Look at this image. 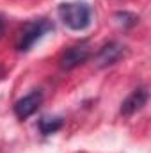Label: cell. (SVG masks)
I'll list each match as a JSON object with an SVG mask.
<instances>
[{"mask_svg":"<svg viewBox=\"0 0 151 153\" xmlns=\"http://www.w3.org/2000/svg\"><path fill=\"white\" fill-rule=\"evenodd\" d=\"M59 18L70 30H85L91 25L93 20V9L85 2H66L61 4L59 9Z\"/></svg>","mask_w":151,"mask_h":153,"instance_id":"6da1fadb","label":"cell"},{"mask_svg":"<svg viewBox=\"0 0 151 153\" xmlns=\"http://www.w3.org/2000/svg\"><path fill=\"white\" fill-rule=\"evenodd\" d=\"M50 30H53V23L46 18H34L30 22H27L20 34H18V41H16V50L18 52H29L39 39L44 34H48Z\"/></svg>","mask_w":151,"mask_h":153,"instance_id":"7a4b0ae2","label":"cell"},{"mask_svg":"<svg viewBox=\"0 0 151 153\" xmlns=\"http://www.w3.org/2000/svg\"><path fill=\"white\" fill-rule=\"evenodd\" d=\"M91 57V46L87 41H82V43H76L73 46H70L59 59V68L62 71H70V70H75L76 66L84 64L87 59Z\"/></svg>","mask_w":151,"mask_h":153,"instance_id":"3957f363","label":"cell"},{"mask_svg":"<svg viewBox=\"0 0 151 153\" xmlns=\"http://www.w3.org/2000/svg\"><path fill=\"white\" fill-rule=\"evenodd\" d=\"M128 53V48L126 45H123L121 41H109L105 43L98 53H96V64L100 68H109L115 62H119L124 55Z\"/></svg>","mask_w":151,"mask_h":153,"instance_id":"277c9868","label":"cell"},{"mask_svg":"<svg viewBox=\"0 0 151 153\" xmlns=\"http://www.w3.org/2000/svg\"><path fill=\"white\" fill-rule=\"evenodd\" d=\"M43 100H44L43 91H39V89L30 91L29 94H25L23 98H20V100L14 103V107H13V109H14L16 117H18L20 121H25L27 117H30V116H32L39 107H41Z\"/></svg>","mask_w":151,"mask_h":153,"instance_id":"5b68a950","label":"cell"},{"mask_svg":"<svg viewBox=\"0 0 151 153\" xmlns=\"http://www.w3.org/2000/svg\"><path fill=\"white\" fill-rule=\"evenodd\" d=\"M148 98H150V93H148V87L141 85L137 89H133L126 100L121 103V114L123 116H133L135 112H139L146 103H148Z\"/></svg>","mask_w":151,"mask_h":153,"instance_id":"8992f818","label":"cell"},{"mask_svg":"<svg viewBox=\"0 0 151 153\" xmlns=\"http://www.w3.org/2000/svg\"><path fill=\"white\" fill-rule=\"evenodd\" d=\"M64 126V117L61 116H44L39 119V132L43 135H52L55 132H59Z\"/></svg>","mask_w":151,"mask_h":153,"instance_id":"52a82bcc","label":"cell"},{"mask_svg":"<svg viewBox=\"0 0 151 153\" xmlns=\"http://www.w3.org/2000/svg\"><path fill=\"white\" fill-rule=\"evenodd\" d=\"M115 20L123 29H132V27H135L139 23V16L133 14V13H128V11H117Z\"/></svg>","mask_w":151,"mask_h":153,"instance_id":"ba28073f","label":"cell"},{"mask_svg":"<svg viewBox=\"0 0 151 153\" xmlns=\"http://www.w3.org/2000/svg\"><path fill=\"white\" fill-rule=\"evenodd\" d=\"M4 32H5V18L4 14H0V38L4 36Z\"/></svg>","mask_w":151,"mask_h":153,"instance_id":"9c48e42d","label":"cell"},{"mask_svg":"<svg viewBox=\"0 0 151 153\" xmlns=\"http://www.w3.org/2000/svg\"><path fill=\"white\" fill-rule=\"evenodd\" d=\"M4 75H5V70H4V68L0 66V78H4Z\"/></svg>","mask_w":151,"mask_h":153,"instance_id":"30bf717a","label":"cell"}]
</instances>
